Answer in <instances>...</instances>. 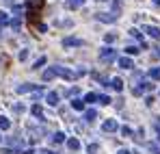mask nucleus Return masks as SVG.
<instances>
[{
    "instance_id": "20e7f679",
    "label": "nucleus",
    "mask_w": 160,
    "mask_h": 154,
    "mask_svg": "<svg viewBox=\"0 0 160 154\" xmlns=\"http://www.w3.org/2000/svg\"><path fill=\"white\" fill-rule=\"evenodd\" d=\"M43 2H46V0H28L26 7H28V11H37V13H39V9L43 7Z\"/></svg>"
},
{
    "instance_id": "2f4dec72",
    "label": "nucleus",
    "mask_w": 160,
    "mask_h": 154,
    "mask_svg": "<svg viewBox=\"0 0 160 154\" xmlns=\"http://www.w3.org/2000/svg\"><path fill=\"white\" fill-rule=\"evenodd\" d=\"M0 154H18V150H11V148H2Z\"/></svg>"
},
{
    "instance_id": "412c9836",
    "label": "nucleus",
    "mask_w": 160,
    "mask_h": 154,
    "mask_svg": "<svg viewBox=\"0 0 160 154\" xmlns=\"http://www.w3.org/2000/svg\"><path fill=\"white\" fill-rule=\"evenodd\" d=\"M121 135H123V137H132L134 132H132V128H130V126H121Z\"/></svg>"
},
{
    "instance_id": "f3484780",
    "label": "nucleus",
    "mask_w": 160,
    "mask_h": 154,
    "mask_svg": "<svg viewBox=\"0 0 160 154\" xmlns=\"http://www.w3.org/2000/svg\"><path fill=\"white\" fill-rule=\"evenodd\" d=\"M41 78H43L46 82H48V80H52V78H54V70H52V67H50V70H46V72L41 74Z\"/></svg>"
},
{
    "instance_id": "4be33fe9",
    "label": "nucleus",
    "mask_w": 160,
    "mask_h": 154,
    "mask_svg": "<svg viewBox=\"0 0 160 154\" xmlns=\"http://www.w3.org/2000/svg\"><path fill=\"white\" fill-rule=\"evenodd\" d=\"M98 102H100V104H110L112 100H110L108 96H100V93H98Z\"/></svg>"
},
{
    "instance_id": "423d86ee",
    "label": "nucleus",
    "mask_w": 160,
    "mask_h": 154,
    "mask_svg": "<svg viewBox=\"0 0 160 154\" xmlns=\"http://www.w3.org/2000/svg\"><path fill=\"white\" fill-rule=\"evenodd\" d=\"M117 128H119V126H117L115 119H106V122L102 124V130H104V132H115Z\"/></svg>"
},
{
    "instance_id": "ddd939ff",
    "label": "nucleus",
    "mask_w": 160,
    "mask_h": 154,
    "mask_svg": "<svg viewBox=\"0 0 160 154\" xmlns=\"http://www.w3.org/2000/svg\"><path fill=\"white\" fill-rule=\"evenodd\" d=\"M67 148H69L72 152H76V150H80V141L78 139H67Z\"/></svg>"
},
{
    "instance_id": "ea45409f",
    "label": "nucleus",
    "mask_w": 160,
    "mask_h": 154,
    "mask_svg": "<svg viewBox=\"0 0 160 154\" xmlns=\"http://www.w3.org/2000/svg\"><path fill=\"white\" fill-rule=\"evenodd\" d=\"M0 139H2V137H0Z\"/></svg>"
},
{
    "instance_id": "bb28decb",
    "label": "nucleus",
    "mask_w": 160,
    "mask_h": 154,
    "mask_svg": "<svg viewBox=\"0 0 160 154\" xmlns=\"http://www.w3.org/2000/svg\"><path fill=\"white\" fill-rule=\"evenodd\" d=\"M72 106H74L76 111H82V109H84V102H82V100H74V102H72Z\"/></svg>"
},
{
    "instance_id": "f03ea898",
    "label": "nucleus",
    "mask_w": 160,
    "mask_h": 154,
    "mask_svg": "<svg viewBox=\"0 0 160 154\" xmlns=\"http://www.w3.org/2000/svg\"><path fill=\"white\" fill-rule=\"evenodd\" d=\"M39 85H30V82H24V85H18V93H28V91H37Z\"/></svg>"
},
{
    "instance_id": "1a4fd4ad",
    "label": "nucleus",
    "mask_w": 160,
    "mask_h": 154,
    "mask_svg": "<svg viewBox=\"0 0 160 154\" xmlns=\"http://www.w3.org/2000/svg\"><path fill=\"white\" fill-rule=\"evenodd\" d=\"M46 102L50 104V106H56V104H58V93H56V91H50V93L46 96Z\"/></svg>"
},
{
    "instance_id": "a19ab883",
    "label": "nucleus",
    "mask_w": 160,
    "mask_h": 154,
    "mask_svg": "<svg viewBox=\"0 0 160 154\" xmlns=\"http://www.w3.org/2000/svg\"><path fill=\"white\" fill-rule=\"evenodd\" d=\"M158 52H160V50H158Z\"/></svg>"
},
{
    "instance_id": "a211bd4d",
    "label": "nucleus",
    "mask_w": 160,
    "mask_h": 154,
    "mask_svg": "<svg viewBox=\"0 0 160 154\" xmlns=\"http://www.w3.org/2000/svg\"><path fill=\"white\" fill-rule=\"evenodd\" d=\"M52 141H54V143H63V141H65V135H63V132H54Z\"/></svg>"
},
{
    "instance_id": "9b49d317",
    "label": "nucleus",
    "mask_w": 160,
    "mask_h": 154,
    "mask_svg": "<svg viewBox=\"0 0 160 154\" xmlns=\"http://www.w3.org/2000/svg\"><path fill=\"white\" fill-rule=\"evenodd\" d=\"M110 87H112L115 91H121V89H123V80H121V78H112V80H110Z\"/></svg>"
},
{
    "instance_id": "6e6552de",
    "label": "nucleus",
    "mask_w": 160,
    "mask_h": 154,
    "mask_svg": "<svg viewBox=\"0 0 160 154\" xmlns=\"http://www.w3.org/2000/svg\"><path fill=\"white\" fill-rule=\"evenodd\" d=\"M98 20H100V22H108V24H112V22L117 20V15H115V13H98Z\"/></svg>"
},
{
    "instance_id": "cd10ccee",
    "label": "nucleus",
    "mask_w": 160,
    "mask_h": 154,
    "mask_svg": "<svg viewBox=\"0 0 160 154\" xmlns=\"http://www.w3.org/2000/svg\"><path fill=\"white\" fill-rule=\"evenodd\" d=\"M115 39H117V35H112V33H108L106 37H104V41H106V44H112Z\"/></svg>"
},
{
    "instance_id": "7ed1b4c3",
    "label": "nucleus",
    "mask_w": 160,
    "mask_h": 154,
    "mask_svg": "<svg viewBox=\"0 0 160 154\" xmlns=\"http://www.w3.org/2000/svg\"><path fill=\"white\" fill-rule=\"evenodd\" d=\"M63 46H65V48H74V46H82V39H78V37H65V39H63Z\"/></svg>"
},
{
    "instance_id": "f8f14e48",
    "label": "nucleus",
    "mask_w": 160,
    "mask_h": 154,
    "mask_svg": "<svg viewBox=\"0 0 160 154\" xmlns=\"http://www.w3.org/2000/svg\"><path fill=\"white\" fill-rule=\"evenodd\" d=\"M30 113H32L35 117L43 119V111H41V106H39V104H32V106H30Z\"/></svg>"
},
{
    "instance_id": "6ab92c4d",
    "label": "nucleus",
    "mask_w": 160,
    "mask_h": 154,
    "mask_svg": "<svg viewBox=\"0 0 160 154\" xmlns=\"http://www.w3.org/2000/svg\"><path fill=\"white\" fill-rule=\"evenodd\" d=\"M46 65V56H39L37 61H35V65H32V70H39V67H43Z\"/></svg>"
},
{
    "instance_id": "aec40b11",
    "label": "nucleus",
    "mask_w": 160,
    "mask_h": 154,
    "mask_svg": "<svg viewBox=\"0 0 160 154\" xmlns=\"http://www.w3.org/2000/svg\"><path fill=\"white\" fill-rule=\"evenodd\" d=\"M149 76L154 78V80H160V67H152L149 70Z\"/></svg>"
},
{
    "instance_id": "4468645a",
    "label": "nucleus",
    "mask_w": 160,
    "mask_h": 154,
    "mask_svg": "<svg viewBox=\"0 0 160 154\" xmlns=\"http://www.w3.org/2000/svg\"><path fill=\"white\" fill-rule=\"evenodd\" d=\"M9 128H11V122L4 115H0V130H9Z\"/></svg>"
},
{
    "instance_id": "7c9ffc66",
    "label": "nucleus",
    "mask_w": 160,
    "mask_h": 154,
    "mask_svg": "<svg viewBox=\"0 0 160 154\" xmlns=\"http://www.w3.org/2000/svg\"><path fill=\"white\" fill-rule=\"evenodd\" d=\"M112 9H115V13H119V9H121V2H119V0H112Z\"/></svg>"
},
{
    "instance_id": "393cba45",
    "label": "nucleus",
    "mask_w": 160,
    "mask_h": 154,
    "mask_svg": "<svg viewBox=\"0 0 160 154\" xmlns=\"http://www.w3.org/2000/svg\"><path fill=\"white\" fill-rule=\"evenodd\" d=\"M126 54H128V56H132V54H138V48H136V46H128V48H126Z\"/></svg>"
},
{
    "instance_id": "c85d7f7f",
    "label": "nucleus",
    "mask_w": 160,
    "mask_h": 154,
    "mask_svg": "<svg viewBox=\"0 0 160 154\" xmlns=\"http://www.w3.org/2000/svg\"><path fill=\"white\" fill-rule=\"evenodd\" d=\"M154 128H156V132H158V139H160V117H156V119H154Z\"/></svg>"
},
{
    "instance_id": "5701e85b",
    "label": "nucleus",
    "mask_w": 160,
    "mask_h": 154,
    "mask_svg": "<svg viewBox=\"0 0 160 154\" xmlns=\"http://www.w3.org/2000/svg\"><path fill=\"white\" fill-rule=\"evenodd\" d=\"M4 24H9V15L4 11H0V26H4Z\"/></svg>"
},
{
    "instance_id": "f704fd0d",
    "label": "nucleus",
    "mask_w": 160,
    "mask_h": 154,
    "mask_svg": "<svg viewBox=\"0 0 160 154\" xmlns=\"http://www.w3.org/2000/svg\"><path fill=\"white\" fill-rule=\"evenodd\" d=\"M76 93H78V89H76V87H74V89H67V96H76Z\"/></svg>"
},
{
    "instance_id": "9d476101",
    "label": "nucleus",
    "mask_w": 160,
    "mask_h": 154,
    "mask_svg": "<svg viewBox=\"0 0 160 154\" xmlns=\"http://www.w3.org/2000/svg\"><path fill=\"white\" fill-rule=\"evenodd\" d=\"M84 119H87V122H95V119H98V111H95V109L84 111Z\"/></svg>"
},
{
    "instance_id": "473e14b6",
    "label": "nucleus",
    "mask_w": 160,
    "mask_h": 154,
    "mask_svg": "<svg viewBox=\"0 0 160 154\" xmlns=\"http://www.w3.org/2000/svg\"><path fill=\"white\" fill-rule=\"evenodd\" d=\"M154 102H156V100H154L152 96H147V98H145V104H147V106H154Z\"/></svg>"
},
{
    "instance_id": "b1692460",
    "label": "nucleus",
    "mask_w": 160,
    "mask_h": 154,
    "mask_svg": "<svg viewBox=\"0 0 160 154\" xmlns=\"http://www.w3.org/2000/svg\"><path fill=\"white\" fill-rule=\"evenodd\" d=\"M82 2H84V0H69V2H67V9H76L78 4H82Z\"/></svg>"
},
{
    "instance_id": "39448f33",
    "label": "nucleus",
    "mask_w": 160,
    "mask_h": 154,
    "mask_svg": "<svg viewBox=\"0 0 160 154\" xmlns=\"http://www.w3.org/2000/svg\"><path fill=\"white\" fill-rule=\"evenodd\" d=\"M143 30H145L149 37H154V39H160V28H158V26H143Z\"/></svg>"
},
{
    "instance_id": "dca6fc26",
    "label": "nucleus",
    "mask_w": 160,
    "mask_h": 154,
    "mask_svg": "<svg viewBox=\"0 0 160 154\" xmlns=\"http://www.w3.org/2000/svg\"><path fill=\"white\" fill-rule=\"evenodd\" d=\"M82 102H84V104H87V102H89V104H91V102H98V93H87Z\"/></svg>"
},
{
    "instance_id": "f257e3e1",
    "label": "nucleus",
    "mask_w": 160,
    "mask_h": 154,
    "mask_svg": "<svg viewBox=\"0 0 160 154\" xmlns=\"http://www.w3.org/2000/svg\"><path fill=\"white\" fill-rule=\"evenodd\" d=\"M115 59H117V50H112L110 46H106V48L100 50V61H102V63H110V61H115Z\"/></svg>"
},
{
    "instance_id": "0eeeda50",
    "label": "nucleus",
    "mask_w": 160,
    "mask_h": 154,
    "mask_svg": "<svg viewBox=\"0 0 160 154\" xmlns=\"http://www.w3.org/2000/svg\"><path fill=\"white\" fill-rule=\"evenodd\" d=\"M119 67H121V70H132L134 67L132 59H130V56H121V59H119Z\"/></svg>"
},
{
    "instance_id": "58836bf2",
    "label": "nucleus",
    "mask_w": 160,
    "mask_h": 154,
    "mask_svg": "<svg viewBox=\"0 0 160 154\" xmlns=\"http://www.w3.org/2000/svg\"><path fill=\"white\" fill-rule=\"evenodd\" d=\"M100 2H104V0H100Z\"/></svg>"
},
{
    "instance_id": "c9c22d12",
    "label": "nucleus",
    "mask_w": 160,
    "mask_h": 154,
    "mask_svg": "<svg viewBox=\"0 0 160 154\" xmlns=\"http://www.w3.org/2000/svg\"><path fill=\"white\" fill-rule=\"evenodd\" d=\"M26 56H28V50H22V52H20V59H22V61H24Z\"/></svg>"
},
{
    "instance_id": "a878e982",
    "label": "nucleus",
    "mask_w": 160,
    "mask_h": 154,
    "mask_svg": "<svg viewBox=\"0 0 160 154\" xmlns=\"http://www.w3.org/2000/svg\"><path fill=\"white\" fill-rule=\"evenodd\" d=\"M98 150H100V146H98V143H89V148H87V152H89V154H95Z\"/></svg>"
},
{
    "instance_id": "4c0bfd02",
    "label": "nucleus",
    "mask_w": 160,
    "mask_h": 154,
    "mask_svg": "<svg viewBox=\"0 0 160 154\" xmlns=\"http://www.w3.org/2000/svg\"><path fill=\"white\" fill-rule=\"evenodd\" d=\"M41 154H54V152H50V150H43V152H41Z\"/></svg>"
},
{
    "instance_id": "72a5a7b5",
    "label": "nucleus",
    "mask_w": 160,
    "mask_h": 154,
    "mask_svg": "<svg viewBox=\"0 0 160 154\" xmlns=\"http://www.w3.org/2000/svg\"><path fill=\"white\" fill-rule=\"evenodd\" d=\"M13 111H15V113H22V111H24V106H22V104H15V106H13Z\"/></svg>"
},
{
    "instance_id": "2eb2a0df",
    "label": "nucleus",
    "mask_w": 160,
    "mask_h": 154,
    "mask_svg": "<svg viewBox=\"0 0 160 154\" xmlns=\"http://www.w3.org/2000/svg\"><path fill=\"white\" fill-rule=\"evenodd\" d=\"M9 24H11V28H13V30H20L22 20H20V18H13V20H9Z\"/></svg>"
},
{
    "instance_id": "e433bc0d",
    "label": "nucleus",
    "mask_w": 160,
    "mask_h": 154,
    "mask_svg": "<svg viewBox=\"0 0 160 154\" xmlns=\"http://www.w3.org/2000/svg\"><path fill=\"white\" fill-rule=\"evenodd\" d=\"M117 154H132V152H130V150H119Z\"/></svg>"
},
{
    "instance_id": "c756f323",
    "label": "nucleus",
    "mask_w": 160,
    "mask_h": 154,
    "mask_svg": "<svg viewBox=\"0 0 160 154\" xmlns=\"http://www.w3.org/2000/svg\"><path fill=\"white\" fill-rule=\"evenodd\" d=\"M147 148H149V150H152V152H154V154H160V148H158V146H156V143H149Z\"/></svg>"
}]
</instances>
